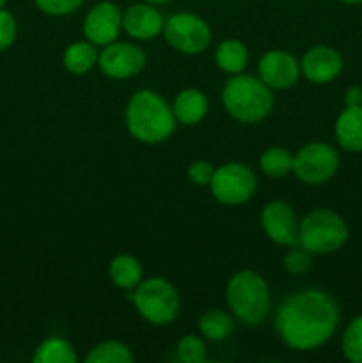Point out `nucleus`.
<instances>
[{
  "label": "nucleus",
  "mask_w": 362,
  "mask_h": 363,
  "mask_svg": "<svg viewBox=\"0 0 362 363\" xmlns=\"http://www.w3.org/2000/svg\"><path fill=\"white\" fill-rule=\"evenodd\" d=\"M87 363H131L133 362V354L124 346L123 342L117 340H106V342L98 344L89 351L85 357Z\"/></svg>",
  "instance_id": "24"
},
{
  "label": "nucleus",
  "mask_w": 362,
  "mask_h": 363,
  "mask_svg": "<svg viewBox=\"0 0 362 363\" xmlns=\"http://www.w3.org/2000/svg\"><path fill=\"white\" fill-rule=\"evenodd\" d=\"M176 353L183 363H202L206 360L208 351H206V344L201 337L185 335L177 342Z\"/></svg>",
  "instance_id": "26"
},
{
  "label": "nucleus",
  "mask_w": 362,
  "mask_h": 363,
  "mask_svg": "<svg viewBox=\"0 0 362 363\" xmlns=\"http://www.w3.org/2000/svg\"><path fill=\"white\" fill-rule=\"evenodd\" d=\"M165 41L185 55H197L208 48L212 28L201 16L192 13L172 14L163 23Z\"/></svg>",
  "instance_id": "7"
},
{
  "label": "nucleus",
  "mask_w": 362,
  "mask_h": 363,
  "mask_svg": "<svg viewBox=\"0 0 362 363\" xmlns=\"http://www.w3.org/2000/svg\"><path fill=\"white\" fill-rule=\"evenodd\" d=\"M123 28V11L114 2H99L89 9L84 20V35L96 46L114 43Z\"/></svg>",
  "instance_id": "11"
},
{
  "label": "nucleus",
  "mask_w": 362,
  "mask_h": 363,
  "mask_svg": "<svg viewBox=\"0 0 362 363\" xmlns=\"http://www.w3.org/2000/svg\"><path fill=\"white\" fill-rule=\"evenodd\" d=\"M339 169V156L330 145L312 142L293 156V172L302 183L323 184Z\"/></svg>",
  "instance_id": "9"
},
{
  "label": "nucleus",
  "mask_w": 362,
  "mask_h": 363,
  "mask_svg": "<svg viewBox=\"0 0 362 363\" xmlns=\"http://www.w3.org/2000/svg\"><path fill=\"white\" fill-rule=\"evenodd\" d=\"M339 308L327 293L305 289L287 298L275 318V330L287 347L311 351L334 335Z\"/></svg>",
  "instance_id": "1"
},
{
  "label": "nucleus",
  "mask_w": 362,
  "mask_h": 363,
  "mask_svg": "<svg viewBox=\"0 0 362 363\" xmlns=\"http://www.w3.org/2000/svg\"><path fill=\"white\" fill-rule=\"evenodd\" d=\"M344 103L346 106H362V89L350 87L344 94Z\"/></svg>",
  "instance_id": "31"
},
{
  "label": "nucleus",
  "mask_w": 362,
  "mask_h": 363,
  "mask_svg": "<svg viewBox=\"0 0 362 363\" xmlns=\"http://www.w3.org/2000/svg\"><path fill=\"white\" fill-rule=\"evenodd\" d=\"M135 308L151 325H169L177 318L181 300L177 291L165 279L142 280L131 293Z\"/></svg>",
  "instance_id": "6"
},
{
  "label": "nucleus",
  "mask_w": 362,
  "mask_h": 363,
  "mask_svg": "<svg viewBox=\"0 0 362 363\" xmlns=\"http://www.w3.org/2000/svg\"><path fill=\"white\" fill-rule=\"evenodd\" d=\"M258 71L259 78L270 89H287L297 84L300 77V64L291 53L284 50H272L261 57Z\"/></svg>",
  "instance_id": "13"
},
{
  "label": "nucleus",
  "mask_w": 362,
  "mask_h": 363,
  "mask_svg": "<svg viewBox=\"0 0 362 363\" xmlns=\"http://www.w3.org/2000/svg\"><path fill=\"white\" fill-rule=\"evenodd\" d=\"M233 318L222 311H208L201 315V319H199V332H201L206 339L213 340V342L226 340L227 337L233 333Z\"/></svg>",
  "instance_id": "22"
},
{
  "label": "nucleus",
  "mask_w": 362,
  "mask_h": 363,
  "mask_svg": "<svg viewBox=\"0 0 362 363\" xmlns=\"http://www.w3.org/2000/svg\"><path fill=\"white\" fill-rule=\"evenodd\" d=\"M98 66L103 73L114 80L135 77L146 66V55L138 46L131 43H110L99 52Z\"/></svg>",
  "instance_id": "10"
},
{
  "label": "nucleus",
  "mask_w": 362,
  "mask_h": 363,
  "mask_svg": "<svg viewBox=\"0 0 362 363\" xmlns=\"http://www.w3.org/2000/svg\"><path fill=\"white\" fill-rule=\"evenodd\" d=\"M126 128L133 138L144 144H160L176 130L172 106L153 91H138L126 106Z\"/></svg>",
  "instance_id": "2"
},
{
  "label": "nucleus",
  "mask_w": 362,
  "mask_h": 363,
  "mask_svg": "<svg viewBox=\"0 0 362 363\" xmlns=\"http://www.w3.org/2000/svg\"><path fill=\"white\" fill-rule=\"evenodd\" d=\"M34 363H75L78 360L73 346L60 337L43 340L34 353Z\"/></svg>",
  "instance_id": "21"
},
{
  "label": "nucleus",
  "mask_w": 362,
  "mask_h": 363,
  "mask_svg": "<svg viewBox=\"0 0 362 363\" xmlns=\"http://www.w3.org/2000/svg\"><path fill=\"white\" fill-rule=\"evenodd\" d=\"M336 138L346 151H362V106H346L337 117Z\"/></svg>",
  "instance_id": "16"
},
{
  "label": "nucleus",
  "mask_w": 362,
  "mask_h": 363,
  "mask_svg": "<svg viewBox=\"0 0 362 363\" xmlns=\"http://www.w3.org/2000/svg\"><path fill=\"white\" fill-rule=\"evenodd\" d=\"M339 2H344V4H361L362 0H339Z\"/></svg>",
  "instance_id": "33"
},
{
  "label": "nucleus",
  "mask_w": 362,
  "mask_h": 363,
  "mask_svg": "<svg viewBox=\"0 0 362 363\" xmlns=\"http://www.w3.org/2000/svg\"><path fill=\"white\" fill-rule=\"evenodd\" d=\"M146 2L153 4V6H160V4H165V2H169V0H146Z\"/></svg>",
  "instance_id": "32"
},
{
  "label": "nucleus",
  "mask_w": 362,
  "mask_h": 363,
  "mask_svg": "<svg viewBox=\"0 0 362 363\" xmlns=\"http://www.w3.org/2000/svg\"><path fill=\"white\" fill-rule=\"evenodd\" d=\"M343 69V59L329 46H314L304 55L300 73L312 84H329Z\"/></svg>",
  "instance_id": "15"
},
{
  "label": "nucleus",
  "mask_w": 362,
  "mask_h": 363,
  "mask_svg": "<svg viewBox=\"0 0 362 363\" xmlns=\"http://www.w3.org/2000/svg\"><path fill=\"white\" fill-rule=\"evenodd\" d=\"M16 38V20L11 13L0 9V50L9 48Z\"/></svg>",
  "instance_id": "30"
},
{
  "label": "nucleus",
  "mask_w": 362,
  "mask_h": 363,
  "mask_svg": "<svg viewBox=\"0 0 362 363\" xmlns=\"http://www.w3.org/2000/svg\"><path fill=\"white\" fill-rule=\"evenodd\" d=\"M311 252H307L305 248H293V250L287 252L286 257H284V268L290 273H293V275H302V273H305L311 268Z\"/></svg>",
  "instance_id": "27"
},
{
  "label": "nucleus",
  "mask_w": 362,
  "mask_h": 363,
  "mask_svg": "<svg viewBox=\"0 0 362 363\" xmlns=\"http://www.w3.org/2000/svg\"><path fill=\"white\" fill-rule=\"evenodd\" d=\"M209 188L220 204L240 206L254 195L256 176L247 165L226 163L215 169Z\"/></svg>",
  "instance_id": "8"
},
{
  "label": "nucleus",
  "mask_w": 362,
  "mask_h": 363,
  "mask_svg": "<svg viewBox=\"0 0 362 363\" xmlns=\"http://www.w3.org/2000/svg\"><path fill=\"white\" fill-rule=\"evenodd\" d=\"M84 0H35V6L50 16H66L75 13Z\"/></svg>",
  "instance_id": "28"
},
{
  "label": "nucleus",
  "mask_w": 362,
  "mask_h": 363,
  "mask_svg": "<svg viewBox=\"0 0 362 363\" xmlns=\"http://www.w3.org/2000/svg\"><path fill=\"white\" fill-rule=\"evenodd\" d=\"M348 240V227L337 213L314 209L298 227V245L311 254H332Z\"/></svg>",
  "instance_id": "5"
},
{
  "label": "nucleus",
  "mask_w": 362,
  "mask_h": 363,
  "mask_svg": "<svg viewBox=\"0 0 362 363\" xmlns=\"http://www.w3.org/2000/svg\"><path fill=\"white\" fill-rule=\"evenodd\" d=\"M227 303L245 325H259L270 311V289L256 272H240L227 284Z\"/></svg>",
  "instance_id": "4"
},
{
  "label": "nucleus",
  "mask_w": 362,
  "mask_h": 363,
  "mask_svg": "<svg viewBox=\"0 0 362 363\" xmlns=\"http://www.w3.org/2000/svg\"><path fill=\"white\" fill-rule=\"evenodd\" d=\"M172 112L181 124H197L208 113V98L199 89H185L174 99Z\"/></svg>",
  "instance_id": "17"
},
{
  "label": "nucleus",
  "mask_w": 362,
  "mask_h": 363,
  "mask_svg": "<svg viewBox=\"0 0 362 363\" xmlns=\"http://www.w3.org/2000/svg\"><path fill=\"white\" fill-rule=\"evenodd\" d=\"M109 275L121 289H135L142 282V266L133 255L121 254L110 262Z\"/></svg>",
  "instance_id": "19"
},
{
  "label": "nucleus",
  "mask_w": 362,
  "mask_h": 363,
  "mask_svg": "<svg viewBox=\"0 0 362 363\" xmlns=\"http://www.w3.org/2000/svg\"><path fill=\"white\" fill-rule=\"evenodd\" d=\"M4 2H6V0H0V9H2V6H4Z\"/></svg>",
  "instance_id": "34"
},
{
  "label": "nucleus",
  "mask_w": 362,
  "mask_h": 363,
  "mask_svg": "<svg viewBox=\"0 0 362 363\" xmlns=\"http://www.w3.org/2000/svg\"><path fill=\"white\" fill-rule=\"evenodd\" d=\"M261 227L273 243L284 247H295L298 243L300 222L297 213L286 202L273 201L266 204L261 211Z\"/></svg>",
  "instance_id": "12"
},
{
  "label": "nucleus",
  "mask_w": 362,
  "mask_h": 363,
  "mask_svg": "<svg viewBox=\"0 0 362 363\" xmlns=\"http://www.w3.org/2000/svg\"><path fill=\"white\" fill-rule=\"evenodd\" d=\"M99 53L91 41H77L66 48L62 64L70 73L85 74L98 64Z\"/></svg>",
  "instance_id": "18"
},
{
  "label": "nucleus",
  "mask_w": 362,
  "mask_h": 363,
  "mask_svg": "<svg viewBox=\"0 0 362 363\" xmlns=\"http://www.w3.org/2000/svg\"><path fill=\"white\" fill-rule=\"evenodd\" d=\"M222 103L233 119L245 124L259 123L273 108L268 85L261 78L240 73L224 85Z\"/></svg>",
  "instance_id": "3"
},
{
  "label": "nucleus",
  "mask_w": 362,
  "mask_h": 363,
  "mask_svg": "<svg viewBox=\"0 0 362 363\" xmlns=\"http://www.w3.org/2000/svg\"><path fill=\"white\" fill-rule=\"evenodd\" d=\"M259 167L268 177L280 179L293 172V155L284 147H270L259 158Z\"/></svg>",
  "instance_id": "23"
},
{
  "label": "nucleus",
  "mask_w": 362,
  "mask_h": 363,
  "mask_svg": "<svg viewBox=\"0 0 362 363\" xmlns=\"http://www.w3.org/2000/svg\"><path fill=\"white\" fill-rule=\"evenodd\" d=\"M162 13L153 4H133L123 13V28L130 38L149 41L163 30Z\"/></svg>",
  "instance_id": "14"
},
{
  "label": "nucleus",
  "mask_w": 362,
  "mask_h": 363,
  "mask_svg": "<svg viewBox=\"0 0 362 363\" xmlns=\"http://www.w3.org/2000/svg\"><path fill=\"white\" fill-rule=\"evenodd\" d=\"M215 62L224 73L238 74L247 66L248 52L243 43H240L238 39H226L216 48Z\"/></svg>",
  "instance_id": "20"
},
{
  "label": "nucleus",
  "mask_w": 362,
  "mask_h": 363,
  "mask_svg": "<svg viewBox=\"0 0 362 363\" xmlns=\"http://www.w3.org/2000/svg\"><path fill=\"white\" fill-rule=\"evenodd\" d=\"M215 174V167L208 162H194L188 167V179L197 186H209Z\"/></svg>",
  "instance_id": "29"
},
{
  "label": "nucleus",
  "mask_w": 362,
  "mask_h": 363,
  "mask_svg": "<svg viewBox=\"0 0 362 363\" xmlns=\"http://www.w3.org/2000/svg\"><path fill=\"white\" fill-rule=\"evenodd\" d=\"M343 353L353 363H362V315L348 325L343 335Z\"/></svg>",
  "instance_id": "25"
}]
</instances>
